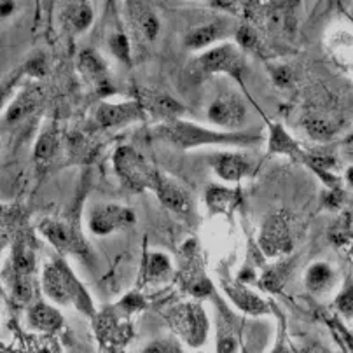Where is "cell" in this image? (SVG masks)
<instances>
[{
    "label": "cell",
    "instance_id": "cell-15",
    "mask_svg": "<svg viewBox=\"0 0 353 353\" xmlns=\"http://www.w3.org/2000/svg\"><path fill=\"white\" fill-rule=\"evenodd\" d=\"M79 70L86 79H90L98 90L109 88V75H107V65L100 58V54L94 53L93 49H84L79 54Z\"/></svg>",
    "mask_w": 353,
    "mask_h": 353
},
{
    "label": "cell",
    "instance_id": "cell-6",
    "mask_svg": "<svg viewBox=\"0 0 353 353\" xmlns=\"http://www.w3.org/2000/svg\"><path fill=\"white\" fill-rule=\"evenodd\" d=\"M170 323L175 332L194 346H198L207 336V316L198 305H182L175 308L170 316Z\"/></svg>",
    "mask_w": 353,
    "mask_h": 353
},
{
    "label": "cell",
    "instance_id": "cell-14",
    "mask_svg": "<svg viewBox=\"0 0 353 353\" xmlns=\"http://www.w3.org/2000/svg\"><path fill=\"white\" fill-rule=\"evenodd\" d=\"M154 192L159 196V201L172 212L185 214L191 208V199H189L185 189H182L176 182L170 181L166 176H159L158 188H156Z\"/></svg>",
    "mask_w": 353,
    "mask_h": 353
},
{
    "label": "cell",
    "instance_id": "cell-9",
    "mask_svg": "<svg viewBox=\"0 0 353 353\" xmlns=\"http://www.w3.org/2000/svg\"><path fill=\"white\" fill-rule=\"evenodd\" d=\"M41 231L60 252H67V254H83L84 252V243L81 240V234L74 228H70V225L49 221L41 225Z\"/></svg>",
    "mask_w": 353,
    "mask_h": 353
},
{
    "label": "cell",
    "instance_id": "cell-4",
    "mask_svg": "<svg viewBox=\"0 0 353 353\" xmlns=\"http://www.w3.org/2000/svg\"><path fill=\"white\" fill-rule=\"evenodd\" d=\"M198 65L208 74H230L234 79H240L245 72L243 57L233 44H221L208 49L198 58Z\"/></svg>",
    "mask_w": 353,
    "mask_h": 353
},
{
    "label": "cell",
    "instance_id": "cell-36",
    "mask_svg": "<svg viewBox=\"0 0 353 353\" xmlns=\"http://www.w3.org/2000/svg\"><path fill=\"white\" fill-rule=\"evenodd\" d=\"M346 181H348V184L353 188V166H350L348 172H346Z\"/></svg>",
    "mask_w": 353,
    "mask_h": 353
},
{
    "label": "cell",
    "instance_id": "cell-35",
    "mask_svg": "<svg viewBox=\"0 0 353 353\" xmlns=\"http://www.w3.org/2000/svg\"><path fill=\"white\" fill-rule=\"evenodd\" d=\"M238 0H212V4L215 6V8H221V9H231L236 6Z\"/></svg>",
    "mask_w": 353,
    "mask_h": 353
},
{
    "label": "cell",
    "instance_id": "cell-34",
    "mask_svg": "<svg viewBox=\"0 0 353 353\" xmlns=\"http://www.w3.org/2000/svg\"><path fill=\"white\" fill-rule=\"evenodd\" d=\"M234 352V341L233 339H224L219 345V353H233Z\"/></svg>",
    "mask_w": 353,
    "mask_h": 353
},
{
    "label": "cell",
    "instance_id": "cell-25",
    "mask_svg": "<svg viewBox=\"0 0 353 353\" xmlns=\"http://www.w3.org/2000/svg\"><path fill=\"white\" fill-rule=\"evenodd\" d=\"M109 48L121 61L130 65V61H132V51H130V41L126 35L121 34V32L110 35Z\"/></svg>",
    "mask_w": 353,
    "mask_h": 353
},
{
    "label": "cell",
    "instance_id": "cell-5",
    "mask_svg": "<svg viewBox=\"0 0 353 353\" xmlns=\"http://www.w3.org/2000/svg\"><path fill=\"white\" fill-rule=\"evenodd\" d=\"M135 222V214L130 208L116 203L97 205L90 212V230L97 236H105L117 230L128 228Z\"/></svg>",
    "mask_w": 353,
    "mask_h": 353
},
{
    "label": "cell",
    "instance_id": "cell-20",
    "mask_svg": "<svg viewBox=\"0 0 353 353\" xmlns=\"http://www.w3.org/2000/svg\"><path fill=\"white\" fill-rule=\"evenodd\" d=\"M334 279V270L329 264L315 263L306 273V285L315 292H323V290L331 289Z\"/></svg>",
    "mask_w": 353,
    "mask_h": 353
},
{
    "label": "cell",
    "instance_id": "cell-24",
    "mask_svg": "<svg viewBox=\"0 0 353 353\" xmlns=\"http://www.w3.org/2000/svg\"><path fill=\"white\" fill-rule=\"evenodd\" d=\"M270 149L273 152H285V154H297V145L294 140L283 132L280 126H274L271 130V145Z\"/></svg>",
    "mask_w": 353,
    "mask_h": 353
},
{
    "label": "cell",
    "instance_id": "cell-13",
    "mask_svg": "<svg viewBox=\"0 0 353 353\" xmlns=\"http://www.w3.org/2000/svg\"><path fill=\"white\" fill-rule=\"evenodd\" d=\"M126 4H128V12L133 21V27L147 41H154L156 35L159 34V19L152 6L149 4V0H126Z\"/></svg>",
    "mask_w": 353,
    "mask_h": 353
},
{
    "label": "cell",
    "instance_id": "cell-3",
    "mask_svg": "<svg viewBox=\"0 0 353 353\" xmlns=\"http://www.w3.org/2000/svg\"><path fill=\"white\" fill-rule=\"evenodd\" d=\"M42 283H44L46 294L57 303H70V301H77V306L81 308H88V296L83 290L81 283L75 280L74 273L68 270L67 264L61 259L53 261L44 268V276H42Z\"/></svg>",
    "mask_w": 353,
    "mask_h": 353
},
{
    "label": "cell",
    "instance_id": "cell-17",
    "mask_svg": "<svg viewBox=\"0 0 353 353\" xmlns=\"http://www.w3.org/2000/svg\"><path fill=\"white\" fill-rule=\"evenodd\" d=\"M228 287V294L231 296V299L240 306L243 312L250 313V315H261V313L268 312V306L261 297H257L256 294L250 292L248 289L241 285H225Z\"/></svg>",
    "mask_w": 353,
    "mask_h": 353
},
{
    "label": "cell",
    "instance_id": "cell-23",
    "mask_svg": "<svg viewBox=\"0 0 353 353\" xmlns=\"http://www.w3.org/2000/svg\"><path fill=\"white\" fill-rule=\"evenodd\" d=\"M289 273H290L289 264H283V263L276 264V266H273L270 271L264 273L261 283H263L264 289L268 290H280V287L283 285V282H285V279L289 276Z\"/></svg>",
    "mask_w": 353,
    "mask_h": 353
},
{
    "label": "cell",
    "instance_id": "cell-33",
    "mask_svg": "<svg viewBox=\"0 0 353 353\" xmlns=\"http://www.w3.org/2000/svg\"><path fill=\"white\" fill-rule=\"evenodd\" d=\"M16 0H0V18H8L14 12Z\"/></svg>",
    "mask_w": 353,
    "mask_h": 353
},
{
    "label": "cell",
    "instance_id": "cell-22",
    "mask_svg": "<svg viewBox=\"0 0 353 353\" xmlns=\"http://www.w3.org/2000/svg\"><path fill=\"white\" fill-rule=\"evenodd\" d=\"M305 126L310 135L316 140L331 139L336 133V130H338V123L336 121L323 116H308L305 121Z\"/></svg>",
    "mask_w": 353,
    "mask_h": 353
},
{
    "label": "cell",
    "instance_id": "cell-1",
    "mask_svg": "<svg viewBox=\"0 0 353 353\" xmlns=\"http://www.w3.org/2000/svg\"><path fill=\"white\" fill-rule=\"evenodd\" d=\"M159 139H165L175 145L188 149V147L208 145V143H234V145H252L259 142V135L252 133H219L205 130L196 124L185 123L181 119L166 121L165 124L154 130Z\"/></svg>",
    "mask_w": 353,
    "mask_h": 353
},
{
    "label": "cell",
    "instance_id": "cell-30",
    "mask_svg": "<svg viewBox=\"0 0 353 353\" xmlns=\"http://www.w3.org/2000/svg\"><path fill=\"white\" fill-rule=\"evenodd\" d=\"M145 353H181V348L172 341H158L147 346Z\"/></svg>",
    "mask_w": 353,
    "mask_h": 353
},
{
    "label": "cell",
    "instance_id": "cell-37",
    "mask_svg": "<svg viewBox=\"0 0 353 353\" xmlns=\"http://www.w3.org/2000/svg\"><path fill=\"white\" fill-rule=\"evenodd\" d=\"M352 140H353V135H352V137H350V139H348V142H352Z\"/></svg>",
    "mask_w": 353,
    "mask_h": 353
},
{
    "label": "cell",
    "instance_id": "cell-31",
    "mask_svg": "<svg viewBox=\"0 0 353 353\" xmlns=\"http://www.w3.org/2000/svg\"><path fill=\"white\" fill-rule=\"evenodd\" d=\"M236 39H238V42L241 44V48H245V49H250L252 46L257 42L256 32L252 30L250 27H241L240 30H238Z\"/></svg>",
    "mask_w": 353,
    "mask_h": 353
},
{
    "label": "cell",
    "instance_id": "cell-28",
    "mask_svg": "<svg viewBox=\"0 0 353 353\" xmlns=\"http://www.w3.org/2000/svg\"><path fill=\"white\" fill-rule=\"evenodd\" d=\"M23 74H27V70H25V67L21 68V70H16L12 72L11 75H8L6 79L0 81V109L6 105V102L9 100V97H11L12 90H14V86L18 84L19 77H21Z\"/></svg>",
    "mask_w": 353,
    "mask_h": 353
},
{
    "label": "cell",
    "instance_id": "cell-27",
    "mask_svg": "<svg viewBox=\"0 0 353 353\" xmlns=\"http://www.w3.org/2000/svg\"><path fill=\"white\" fill-rule=\"evenodd\" d=\"M54 149H57V135H54V132L48 130V132L42 133L41 139H39V142H37V145H35V158L41 159V161H44V159H48L53 156Z\"/></svg>",
    "mask_w": 353,
    "mask_h": 353
},
{
    "label": "cell",
    "instance_id": "cell-21",
    "mask_svg": "<svg viewBox=\"0 0 353 353\" xmlns=\"http://www.w3.org/2000/svg\"><path fill=\"white\" fill-rule=\"evenodd\" d=\"M30 323L41 331H54L61 325L60 313L48 305H37L30 312Z\"/></svg>",
    "mask_w": 353,
    "mask_h": 353
},
{
    "label": "cell",
    "instance_id": "cell-7",
    "mask_svg": "<svg viewBox=\"0 0 353 353\" xmlns=\"http://www.w3.org/2000/svg\"><path fill=\"white\" fill-rule=\"evenodd\" d=\"M259 243L266 256H282L292 248V236H290L289 217L283 212H276L263 225Z\"/></svg>",
    "mask_w": 353,
    "mask_h": 353
},
{
    "label": "cell",
    "instance_id": "cell-29",
    "mask_svg": "<svg viewBox=\"0 0 353 353\" xmlns=\"http://www.w3.org/2000/svg\"><path fill=\"white\" fill-rule=\"evenodd\" d=\"M336 303H338L339 312H341L343 315L348 316V319H352L353 316V279L352 276L348 279L346 285L343 287V292L339 294Z\"/></svg>",
    "mask_w": 353,
    "mask_h": 353
},
{
    "label": "cell",
    "instance_id": "cell-19",
    "mask_svg": "<svg viewBox=\"0 0 353 353\" xmlns=\"http://www.w3.org/2000/svg\"><path fill=\"white\" fill-rule=\"evenodd\" d=\"M238 201H240V194H238V191H231V189L212 185L207 192V203L214 214L231 210V208L236 207Z\"/></svg>",
    "mask_w": 353,
    "mask_h": 353
},
{
    "label": "cell",
    "instance_id": "cell-11",
    "mask_svg": "<svg viewBox=\"0 0 353 353\" xmlns=\"http://www.w3.org/2000/svg\"><path fill=\"white\" fill-rule=\"evenodd\" d=\"M139 103L140 107H142V110L147 109L152 116L165 121L179 119L181 114L184 112L181 103L176 102V100H173L172 97H168V94L159 93V91H142Z\"/></svg>",
    "mask_w": 353,
    "mask_h": 353
},
{
    "label": "cell",
    "instance_id": "cell-2",
    "mask_svg": "<svg viewBox=\"0 0 353 353\" xmlns=\"http://www.w3.org/2000/svg\"><path fill=\"white\" fill-rule=\"evenodd\" d=\"M114 166L126 188L142 192L145 189L156 191L159 182V173L147 163V159L133 147H119L114 154Z\"/></svg>",
    "mask_w": 353,
    "mask_h": 353
},
{
    "label": "cell",
    "instance_id": "cell-32",
    "mask_svg": "<svg viewBox=\"0 0 353 353\" xmlns=\"http://www.w3.org/2000/svg\"><path fill=\"white\" fill-rule=\"evenodd\" d=\"M35 353H58L57 343L53 339H39L35 343Z\"/></svg>",
    "mask_w": 353,
    "mask_h": 353
},
{
    "label": "cell",
    "instance_id": "cell-8",
    "mask_svg": "<svg viewBox=\"0 0 353 353\" xmlns=\"http://www.w3.org/2000/svg\"><path fill=\"white\" fill-rule=\"evenodd\" d=\"M208 119L222 126V128H240V126H243L245 119H247V107L236 94H222L208 109Z\"/></svg>",
    "mask_w": 353,
    "mask_h": 353
},
{
    "label": "cell",
    "instance_id": "cell-16",
    "mask_svg": "<svg viewBox=\"0 0 353 353\" xmlns=\"http://www.w3.org/2000/svg\"><path fill=\"white\" fill-rule=\"evenodd\" d=\"M228 34V27L225 23L222 21H214L203 25V27H198L194 30L189 32V35L185 37V46L191 49H203L208 48L214 42L224 39V35Z\"/></svg>",
    "mask_w": 353,
    "mask_h": 353
},
{
    "label": "cell",
    "instance_id": "cell-10",
    "mask_svg": "<svg viewBox=\"0 0 353 353\" xmlns=\"http://www.w3.org/2000/svg\"><path fill=\"white\" fill-rule=\"evenodd\" d=\"M142 117V107L139 102L102 103L97 110V121L103 128H112L119 124L132 123Z\"/></svg>",
    "mask_w": 353,
    "mask_h": 353
},
{
    "label": "cell",
    "instance_id": "cell-26",
    "mask_svg": "<svg viewBox=\"0 0 353 353\" xmlns=\"http://www.w3.org/2000/svg\"><path fill=\"white\" fill-rule=\"evenodd\" d=\"M170 271V261L168 257L163 254H150L149 261H147V276L150 280L163 279Z\"/></svg>",
    "mask_w": 353,
    "mask_h": 353
},
{
    "label": "cell",
    "instance_id": "cell-12",
    "mask_svg": "<svg viewBox=\"0 0 353 353\" xmlns=\"http://www.w3.org/2000/svg\"><path fill=\"white\" fill-rule=\"evenodd\" d=\"M214 168L221 179L230 182H236L252 172V159L240 152H222L214 158Z\"/></svg>",
    "mask_w": 353,
    "mask_h": 353
},
{
    "label": "cell",
    "instance_id": "cell-18",
    "mask_svg": "<svg viewBox=\"0 0 353 353\" xmlns=\"http://www.w3.org/2000/svg\"><path fill=\"white\" fill-rule=\"evenodd\" d=\"M41 98H42L41 88H37V86L28 88V90L25 91V93H23L11 107H9L8 121L14 123V121H19L21 117H25L27 114H30L32 110L39 105Z\"/></svg>",
    "mask_w": 353,
    "mask_h": 353
}]
</instances>
